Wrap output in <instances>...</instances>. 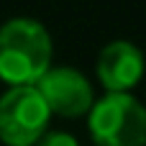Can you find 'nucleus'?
<instances>
[{
	"instance_id": "obj_1",
	"label": "nucleus",
	"mask_w": 146,
	"mask_h": 146,
	"mask_svg": "<svg viewBox=\"0 0 146 146\" xmlns=\"http://www.w3.org/2000/svg\"><path fill=\"white\" fill-rule=\"evenodd\" d=\"M51 59V36L36 18L18 15L0 26V80L8 87H36Z\"/></svg>"
},
{
	"instance_id": "obj_2",
	"label": "nucleus",
	"mask_w": 146,
	"mask_h": 146,
	"mask_svg": "<svg viewBox=\"0 0 146 146\" xmlns=\"http://www.w3.org/2000/svg\"><path fill=\"white\" fill-rule=\"evenodd\" d=\"M87 131L95 146H146V105L131 92H105L87 113Z\"/></svg>"
},
{
	"instance_id": "obj_3",
	"label": "nucleus",
	"mask_w": 146,
	"mask_h": 146,
	"mask_svg": "<svg viewBox=\"0 0 146 146\" xmlns=\"http://www.w3.org/2000/svg\"><path fill=\"white\" fill-rule=\"evenodd\" d=\"M51 113L36 87H8L0 95V141L5 146H36L49 133Z\"/></svg>"
},
{
	"instance_id": "obj_4",
	"label": "nucleus",
	"mask_w": 146,
	"mask_h": 146,
	"mask_svg": "<svg viewBox=\"0 0 146 146\" xmlns=\"http://www.w3.org/2000/svg\"><path fill=\"white\" fill-rule=\"evenodd\" d=\"M36 90L44 98L51 115L82 118L95 105V92L90 80L74 67H51L36 82Z\"/></svg>"
},
{
	"instance_id": "obj_5",
	"label": "nucleus",
	"mask_w": 146,
	"mask_h": 146,
	"mask_svg": "<svg viewBox=\"0 0 146 146\" xmlns=\"http://www.w3.org/2000/svg\"><path fill=\"white\" fill-rule=\"evenodd\" d=\"M144 72H146L144 51L126 38H115V41L105 44L95 62V74H98L100 85L105 87V92H110V95L131 92L144 80Z\"/></svg>"
},
{
	"instance_id": "obj_6",
	"label": "nucleus",
	"mask_w": 146,
	"mask_h": 146,
	"mask_svg": "<svg viewBox=\"0 0 146 146\" xmlns=\"http://www.w3.org/2000/svg\"><path fill=\"white\" fill-rule=\"evenodd\" d=\"M36 146H80V141L72 136V133H64V131H49L44 133V139Z\"/></svg>"
}]
</instances>
